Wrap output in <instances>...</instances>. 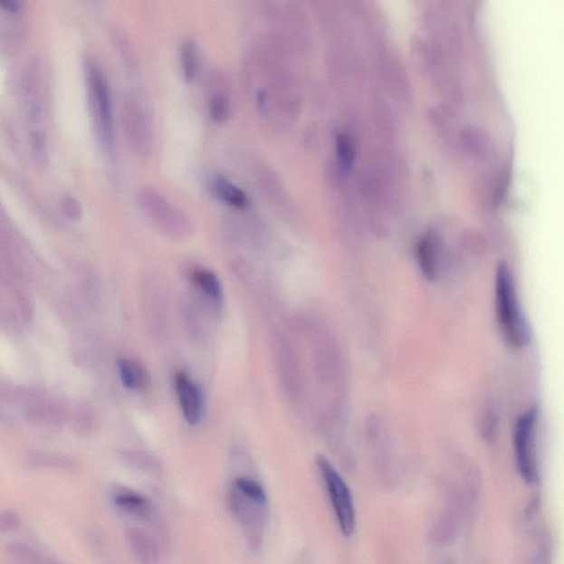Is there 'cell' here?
<instances>
[{
  "mask_svg": "<svg viewBox=\"0 0 564 564\" xmlns=\"http://www.w3.org/2000/svg\"><path fill=\"white\" fill-rule=\"evenodd\" d=\"M22 518L18 512L7 510L0 512V533H10L19 531L22 527Z\"/></svg>",
  "mask_w": 564,
  "mask_h": 564,
  "instance_id": "19",
  "label": "cell"
},
{
  "mask_svg": "<svg viewBox=\"0 0 564 564\" xmlns=\"http://www.w3.org/2000/svg\"><path fill=\"white\" fill-rule=\"evenodd\" d=\"M208 110L213 119L216 121H225L231 115L230 101L225 95H213L208 103Z\"/></svg>",
  "mask_w": 564,
  "mask_h": 564,
  "instance_id": "18",
  "label": "cell"
},
{
  "mask_svg": "<svg viewBox=\"0 0 564 564\" xmlns=\"http://www.w3.org/2000/svg\"><path fill=\"white\" fill-rule=\"evenodd\" d=\"M228 506L235 520L249 531L257 532L263 530L267 521V506L257 504L237 492L231 490L228 494Z\"/></svg>",
  "mask_w": 564,
  "mask_h": 564,
  "instance_id": "6",
  "label": "cell"
},
{
  "mask_svg": "<svg viewBox=\"0 0 564 564\" xmlns=\"http://www.w3.org/2000/svg\"><path fill=\"white\" fill-rule=\"evenodd\" d=\"M62 210L64 215L71 220H79L81 216V206L79 202L73 199V197H64L62 201Z\"/></svg>",
  "mask_w": 564,
  "mask_h": 564,
  "instance_id": "20",
  "label": "cell"
},
{
  "mask_svg": "<svg viewBox=\"0 0 564 564\" xmlns=\"http://www.w3.org/2000/svg\"><path fill=\"white\" fill-rule=\"evenodd\" d=\"M175 389L186 423L190 425H197L203 413V397L199 386L186 373L179 372L175 376Z\"/></svg>",
  "mask_w": 564,
  "mask_h": 564,
  "instance_id": "5",
  "label": "cell"
},
{
  "mask_svg": "<svg viewBox=\"0 0 564 564\" xmlns=\"http://www.w3.org/2000/svg\"><path fill=\"white\" fill-rule=\"evenodd\" d=\"M233 490L240 492L244 497L248 498L259 505L268 506L267 492L263 489L261 483L247 476L236 477L233 482Z\"/></svg>",
  "mask_w": 564,
  "mask_h": 564,
  "instance_id": "14",
  "label": "cell"
},
{
  "mask_svg": "<svg viewBox=\"0 0 564 564\" xmlns=\"http://www.w3.org/2000/svg\"><path fill=\"white\" fill-rule=\"evenodd\" d=\"M540 411L531 406L518 418L514 431V451L517 469L527 484L538 480L536 432Z\"/></svg>",
  "mask_w": 564,
  "mask_h": 564,
  "instance_id": "3",
  "label": "cell"
},
{
  "mask_svg": "<svg viewBox=\"0 0 564 564\" xmlns=\"http://www.w3.org/2000/svg\"><path fill=\"white\" fill-rule=\"evenodd\" d=\"M317 465L327 489L339 531L345 537L354 535L357 528V511H355L352 492L334 466L324 456L317 457Z\"/></svg>",
  "mask_w": 564,
  "mask_h": 564,
  "instance_id": "2",
  "label": "cell"
},
{
  "mask_svg": "<svg viewBox=\"0 0 564 564\" xmlns=\"http://www.w3.org/2000/svg\"><path fill=\"white\" fill-rule=\"evenodd\" d=\"M32 462L35 466L51 470H71L74 465L68 457L51 454H34Z\"/></svg>",
  "mask_w": 564,
  "mask_h": 564,
  "instance_id": "16",
  "label": "cell"
},
{
  "mask_svg": "<svg viewBox=\"0 0 564 564\" xmlns=\"http://www.w3.org/2000/svg\"><path fill=\"white\" fill-rule=\"evenodd\" d=\"M7 556L12 564H63L57 558L25 542L9 543Z\"/></svg>",
  "mask_w": 564,
  "mask_h": 564,
  "instance_id": "9",
  "label": "cell"
},
{
  "mask_svg": "<svg viewBox=\"0 0 564 564\" xmlns=\"http://www.w3.org/2000/svg\"><path fill=\"white\" fill-rule=\"evenodd\" d=\"M0 6H2L7 12L14 13L17 12L19 8V4L17 2H2L0 3Z\"/></svg>",
  "mask_w": 564,
  "mask_h": 564,
  "instance_id": "21",
  "label": "cell"
},
{
  "mask_svg": "<svg viewBox=\"0 0 564 564\" xmlns=\"http://www.w3.org/2000/svg\"><path fill=\"white\" fill-rule=\"evenodd\" d=\"M495 308L498 325L511 347L521 349L531 340V329L521 311L514 277L506 263L497 268Z\"/></svg>",
  "mask_w": 564,
  "mask_h": 564,
  "instance_id": "1",
  "label": "cell"
},
{
  "mask_svg": "<svg viewBox=\"0 0 564 564\" xmlns=\"http://www.w3.org/2000/svg\"><path fill=\"white\" fill-rule=\"evenodd\" d=\"M111 501L119 511L139 520L150 521L154 516V507L151 502L139 492L125 489V487H117L111 492Z\"/></svg>",
  "mask_w": 564,
  "mask_h": 564,
  "instance_id": "8",
  "label": "cell"
},
{
  "mask_svg": "<svg viewBox=\"0 0 564 564\" xmlns=\"http://www.w3.org/2000/svg\"><path fill=\"white\" fill-rule=\"evenodd\" d=\"M192 279L207 297H210L216 302L221 301L223 294L222 286L215 273L206 271V269H196L192 273Z\"/></svg>",
  "mask_w": 564,
  "mask_h": 564,
  "instance_id": "15",
  "label": "cell"
},
{
  "mask_svg": "<svg viewBox=\"0 0 564 564\" xmlns=\"http://www.w3.org/2000/svg\"><path fill=\"white\" fill-rule=\"evenodd\" d=\"M418 263L420 271L429 281H434L439 272L438 245L432 236H425L418 246Z\"/></svg>",
  "mask_w": 564,
  "mask_h": 564,
  "instance_id": "11",
  "label": "cell"
},
{
  "mask_svg": "<svg viewBox=\"0 0 564 564\" xmlns=\"http://www.w3.org/2000/svg\"><path fill=\"white\" fill-rule=\"evenodd\" d=\"M335 146H337L338 159L340 167H342L343 170L349 171L352 169L355 157L352 142H350L347 135L339 134L337 137V141H335Z\"/></svg>",
  "mask_w": 564,
  "mask_h": 564,
  "instance_id": "17",
  "label": "cell"
},
{
  "mask_svg": "<svg viewBox=\"0 0 564 564\" xmlns=\"http://www.w3.org/2000/svg\"><path fill=\"white\" fill-rule=\"evenodd\" d=\"M213 193L226 205L236 208H244L248 206L246 193L240 189L233 182L222 176H215L211 181Z\"/></svg>",
  "mask_w": 564,
  "mask_h": 564,
  "instance_id": "10",
  "label": "cell"
},
{
  "mask_svg": "<svg viewBox=\"0 0 564 564\" xmlns=\"http://www.w3.org/2000/svg\"><path fill=\"white\" fill-rule=\"evenodd\" d=\"M180 62L183 78L186 82H192L196 79L200 69V54L196 44L193 40L187 39L183 42L180 48Z\"/></svg>",
  "mask_w": 564,
  "mask_h": 564,
  "instance_id": "13",
  "label": "cell"
},
{
  "mask_svg": "<svg viewBox=\"0 0 564 564\" xmlns=\"http://www.w3.org/2000/svg\"><path fill=\"white\" fill-rule=\"evenodd\" d=\"M119 372L121 383L126 388L131 390H142L149 383V376L146 369L135 360L120 359L119 362Z\"/></svg>",
  "mask_w": 564,
  "mask_h": 564,
  "instance_id": "12",
  "label": "cell"
},
{
  "mask_svg": "<svg viewBox=\"0 0 564 564\" xmlns=\"http://www.w3.org/2000/svg\"><path fill=\"white\" fill-rule=\"evenodd\" d=\"M126 541L129 550L139 564H159L161 551L158 541L140 528L130 527L126 531Z\"/></svg>",
  "mask_w": 564,
  "mask_h": 564,
  "instance_id": "7",
  "label": "cell"
},
{
  "mask_svg": "<svg viewBox=\"0 0 564 564\" xmlns=\"http://www.w3.org/2000/svg\"><path fill=\"white\" fill-rule=\"evenodd\" d=\"M89 82L100 139L110 147L114 140V120L108 80L98 67L91 65L89 69Z\"/></svg>",
  "mask_w": 564,
  "mask_h": 564,
  "instance_id": "4",
  "label": "cell"
}]
</instances>
